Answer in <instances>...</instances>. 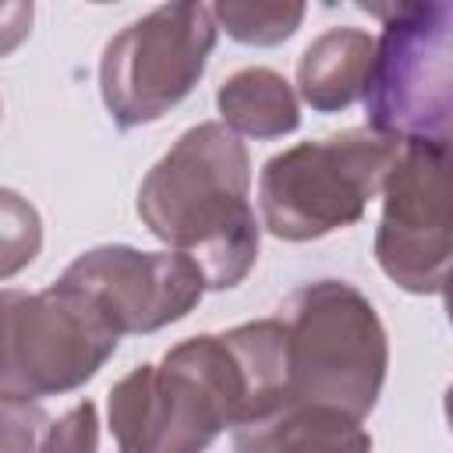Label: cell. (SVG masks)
<instances>
[{
  "instance_id": "17",
  "label": "cell",
  "mask_w": 453,
  "mask_h": 453,
  "mask_svg": "<svg viewBox=\"0 0 453 453\" xmlns=\"http://www.w3.org/2000/svg\"><path fill=\"white\" fill-rule=\"evenodd\" d=\"M32 18H35V7L25 4V0H7V4H0V57L14 53V50L28 39Z\"/></svg>"
},
{
  "instance_id": "3",
  "label": "cell",
  "mask_w": 453,
  "mask_h": 453,
  "mask_svg": "<svg viewBox=\"0 0 453 453\" xmlns=\"http://www.w3.org/2000/svg\"><path fill=\"white\" fill-rule=\"evenodd\" d=\"M287 354V407H336L368 418L379 403L389 343L375 304L343 280H315L280 308Z\"/></svg>"
},
{
  "instance_id": "14",
  "label": "cell",
  "mask_w": 453,
  "mask_h": 453,
  "mask_svg": "<svg viewBox=\"0 0 453 453\" xmlns=\"http://www.w3.org/2000/svg\"><path fill=\"white\" fill-rule=\"evenodd\" d=\"M42 251V216L14 188H0V280L18 276Z\"/></svg>"
},
{
  "instance_id": "16",
  "label": "cell",
  "mask_w": 453,
  "mask_h": 453,
  "mask_svg": "<svg viewBox=\"0 0 453 453\" xmlns=\"http://www.w3.org/2000/svg\"><path fill=\"white\" fill-rule=\"evenodd\" d=\"M50 418L39 403L0 396V453H35Z\"/></svg>"
},
{
  "instance_id": "10",
  "label": "cell",
  "mask_w": 453,
  "mask_h": 453,
  "mask_svg": "<svg viewBox=\"0 0 453 453\" xmlns=\"http://www.w3.org/2000/svg\"><path fill=\"white\" fill-rule=\"evenodd\" d=\"M234 453H372V435L336 407L290 403L241 425Z\"/></svg>"
},
{
  "instance_id": "5",
  "label": "cell",
  "mask_w": 453,
  "mask_h": 453,
  "mask_svg": "<svg viewBox=\"0 0 453 453\" xmlns=\"http://www.w3.org/2000/svg\"><path fill=\"white\" fill-rule=\"evenodd\" d=\"M386 18L365 85L368 127L403 142L449 145L453 113V4L375 7Z\"/></svg>"
},
{
  "instance_id": "15",
  "label": "cell",
  "mask_w": 453,
  "mask_h": 453,
  "mask_svg": "<svg viewBox=\"0 0 453 453\" xmlns=\"http://www.w3.org/2000/svg\"><path fill=\"white\" fill-rule=\"evenodd\" d=\"M35 453H99V414L92 400L74 403L53 418L39 439Z\"/></svg>"
},
{
  "instance_id": "6",
  "label": "cell",
  "mask_w": 453,
  "mask_h": 453,
  "mask_svg": "<svg viewBox=\"0 0 453 453\" xmlns=\"http://www.w3.org/2000/svg\"><path fill=\"white\" fill-rule=\"evenodd\" d=\"M120 336L67 283L46 290H0V396L35 403L85 386L117 350Z\"/></svg>"
},
{
  "instance_id": "2",
  "label": "cell",
  "mask_w": 453,
  "mask_h": 453,
  "mask_svg": "<svg viewBox=\"0 0 453 453\" xmlns=\"http://www.w3.org/2000/svg\"><path fill=\"white\" fill-rule=\"evenodd\" d=\"M248 191L244 142L219 120H202L142 177L138 216L152 237L198 265L205 290H230L258 258V219Z\"/></svg>"
},
{
  "instance_id": "8",
  "label": "cell",
  "mask_w": 453,
  "mask_h": 453,
  "mask_svg": "<svg viewBox=\"0 0 453 453\" xmlns=\"http://www.w3.org/2000/svg\"><path fill=\"white\" fill-rule=\"evenodd\" d=\"M449 145L403 142L382 180L379 269L407 294L435 297L449 280Z\"/></svg>"
},
{
  "instance_id": "7",
  "label": "cell",
  "mask_w": 453,
  "mask_h": 453,
  "mask_svg": "<svg viewBox=\"0 0 453 453\" xmlns=\"http://www.w3.org/2000/svg\"><path fill=\"white\" fill-rule=\"evenodd\" d=\"M209 4H163L124 25L99 57V96L117 127L166 117L191 96L216 46Z\"/></svg>"
},
{
  "instance_id": "13",
  "label": "cell",
  "mask_w": 453,
  "mask_h": 453,
  "mask_svg": "<svg viewBox=\"0 0 453 453\" xmlns=\"http://www.w3.org/2000/svg\"><path fill=\"white\" fill-rule=\"evenodd\" d=\"M216 28H223L230 39L244 46H276L287 42L301 21H304V4L294 0H276V4H251V0H219L209 7Z\"/></svg>"
},
{
  "instance_id": "9",
  "label": "cell",
  "mask_w": 453,
  "mask_h": 453,
  "mask_svg": "<svg viewBox=\"0 0 453 453\" xmlns=\"http://www.w3.org/2000/svg\"><path fill=\"white\" fill-rule=\"evenodd\" d=\"M60 283L92 301L117 336L156 333L180 322L205 294L198 265L180 251H142L131 244H99L81 251Z\"/></svg>"
},
{
  "instance_id": "1",
  "label": "cell",
  "mask_w": 453,
  "mask_h": 453,
  "mask_svg": "<svg viewBox=\"0 0 453 453\" xmlns=\"http://www.w3.org/2000/svg\"><path fill=\"white\" fill-rule=\"evenodd\" d=\"M287 407V354L276 315L188 336L159 365L131 368L110 389L120 453H202L223 428Z\"/></svg>"
},
{
  "instance_id": "11",
  "label": "cell",
  "mask_w": 453,
  "mask_h": 453,
  "mask_svg": "<svg viewBox=\"0 0 453 453\" xmlns=\"http://www.w3.org/2000/svg\"><path fill=\"white\" fill-rule=\"evenodd\" d=\"M375 39L365 28L336 25L319 32L297 57V96L315 113H340L365 96Z\"/></svg>"
},
{
  "instance_id": "4",
  "label": "cell",
  "mask_w": 453,
  "mask_h": 453,
  "mask_svg": "<svg viewBox=\"0 0 453 453\" xmlns=\"http://www.w3.org/2000/svg\"><path fill=\"white\" fill-rule=\"evenodd\" d=\"M396 156L400 142L372 127L297 142L269 156L258 173L262 226L280 241H319L354 226Z\"/></svg>"
},
{
  "instance_id": "12",
  "label": "cell",
  "mask_w": 453,
  "mask_h": 453,
  "mask_svg": "<svg viewBox=\"0 0 453 453\" xmlns=\"http://www.w3.org/2000/svg\"><path fill=\"white\" fill-rule=\"evenodd\" d=\"M219 124L248 138H283L301 124L294 85L273 67H241L216 88Z\"/></svg>"
}]
</instances>
